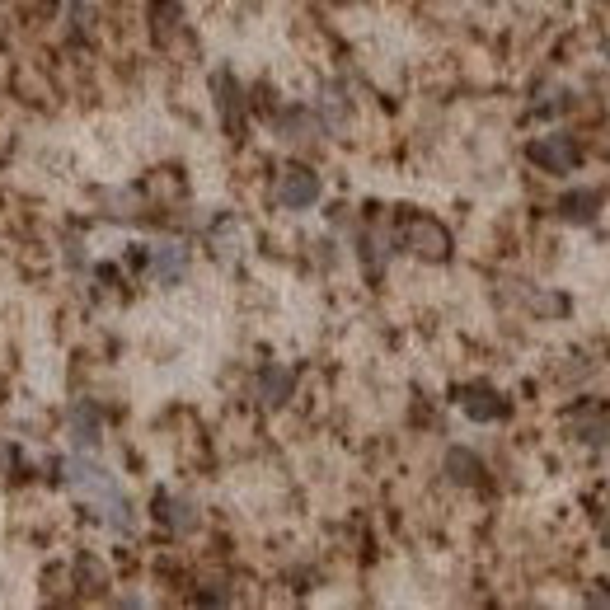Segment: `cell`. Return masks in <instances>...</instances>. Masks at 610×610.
<instances>
[{
	"label": "cell",
	"mask_w": 610,
	"mask_h": 610,
	"mask_svg": "<svg viewBox=\"0 0 610 610\" xmlns=\"http://www.w3.org/2000/svg\"><path fill=\"white\" fill-rule=\"evenodd\" d=\"M596 212H601V198H596L592 188H578V193H564V198H559V216H564V221H592Z\"/></svg>",
	"instance_id": "obj_8"
},
{
	"label": "cell",
	"mask_w": 610,
	"mask_h": 610,
	"mask_svg": "<svg viewBox=\"0 0 610 610\" xmlns=\"http://www.w3.org/2000/svg\"><path fill=\"white\" fill-rule=\"evenodd\" d=\"M531 160L540 169H549V174H568V169H578L582 151H578V141L573 137H540L531 146Z\"/></svg>",
	"instance_id": "obj_4"
},
{
	"label": "cell",
	"mask_w": 610,
	"mask_h": 610,
	"mask_svg": "<svg viewBox=\"0 0 610 610\" xmlns=\"http://www.w3.org/2000/svg\"><path fill=\"white\" fill-rule=\"evenodd\" d=\"M291 385H296V376H291V371H282V366H263V371H259L263 404H282V399H291Z\"/></svg>",
	"instance_id": "obj_7"
},
{
	"label": "cell",
	"mask_w": 610,
	"mask_h": 610,
	"mask_svg": "<svg viewBox=\"0 0 610 610\" xmlns=\"http://www.w3.org/2000/svg\"><path fill=\"white\" fill-rule=\"evenodd\" d=\"M277 198H282V207H291V212H305V207H315L320 202V174H310V169L291 165L287 174H282V183H277Z\"/></svg>",
	"instance_id": "obj_3"
},
{
	"label": "cell",
	"mask_w": 610,
	"mask_h": 610,
	"mask_svg": "<svg viewBox=\"0 0 610 610\" xmlns=\"http://www.w3.org/2000/svg\"><path fill=\"white\" fill-rule=\"evenodd\" d=\"M151 273L160 277L165 287L183 282V273H188V249H183V244H160L151 254Z\"/></svg>",
	"instance_id": "obj_5"
},
{
	"label": "cell",
	"mask_w": 610,
	"mask_h": 610,
	"mask_svg": "<svg viewBox=\"0 0 610 610\" xmlns=\"http://www.w3.org/2000/svg\"><path fill=\"white\" fill-rule=\"evenodd\" d=\"M160 507H165L160 521L174 526V531H193V526H198V507L193 503H183V498H160Z\"/></svg>",
	"instance_id": "obj_10"
},
{
	"label": "cell",
	"mask_w": 610,
	"mask_h": 610,
	"mask_svg": "<svg viewBox=\"0 0 610 610\" xmlns=\"http://www.w3.org/2000/svg\"><path fill=\"white\" fill-rule=\"evenodd\" d=\"M606 545H610V531H606Z\"/></svg>",
	"instance_id": "obj_13"
},
{
	"label": "cell",
	"mask_w": 610,
	"mask_h": 610,
	"mask_svg": "<svg viewBox=\"0 0 610 610\" xmlns=\"http://www.w3.org/2000/svg\"><path fill=\"white\" fill-rule=\"evenodd\" d=\"M404 244H409L418 259H446L451 254V235L432 216H409L404 221Z\"/></svg>",
	"instance_id": "obj_2"
},
{
	"label": "cell",
	"mask_w": 610,
	"mask_h": 610,
	"mask_svg": "<svg viewBox=\"0 0 610 610\" xmlns=\"http://www.w3.org/2000/svg\"><path fill=\"white\" fill-rule=\"evenodd\" d=\"M446 474H451V479H456V484H474V479H479V474H484V465H479V456H470V451H451V456H446Z\"/></svg>",
	"instance_id": "obj_11"
},
{
	"label": "cell",
	"mask_w": 610,
	"mask_h": 610,
	"mask_svg": "<svg viewBox=\"0 0 610 610\" xmlns=\"http://www.w3.org/2000/svg\"><path fill=\"white\" fill-rule=\"evenodd\" d=\"M606 57H610V47H606Z\"/></svg>",
	"instance_id": "obj_14"
},
{
	"label": "cell",
	"mask_w": 610,
	"mask_h": 610,
	"mask_svg": "<svg viewBox=\"0 0 610 610\" xmlns=\"http://www.w3.org/2000/svg\"><path fill=\"white\" fill-rule=\"evenodd\" d=\"M212 85H216V94H221V113H226V122L235 127V122H240V118H235V104H240V99H235V80H230V76H216Z\"/></svg>",
	"instance_id": "obj_12"
},
{
	"label": "cell",
	"mask_w": 610,
	"mask_h": 610,
	"mask_svg": "<svg viewBox=\"0 0 610 610\" xmlns=\"http://www.w3.org/2000/svg\"><path fill=\"white\" fill-rule=\"evenodd\" d=\"M465 413L479 418V423H493V418L507 413V399L498 390H488V385H474V390H465Z\"/></svg>",
	"instance_id": "obj_6"
},
{
	"label": "cell",
	"mask_w": 610,
	"mask_h": 610,
	"mask_svg": "<svg viewBox=\"0 0 610 610\" xmlns=\"http://www.w3.org/2000/svg\"><path fill=\"white\" fill-rule=\"evenodd\" d=\"M71 488L104 512V521L113 526V531H132V503H127L122 484L99 465V460H90V456L71 460Z\"/></svg>",
	"instance_id": "obj_1"
},
{
	"label": "cell",
	"mask_w": 610,
	"mask_h": 610,
	"mask_svg": "<svg viewBox=\"0 0 610 610\" xmlns=\"http://www.w3.org/2000/svg\"><path fill=\"white\" fill-rule=\"evenodd\" d=\"M99 432H104L99 413H94L90 404H76V409H71V437H76V446H99Z\"/></svg>",
	"instance_id": "obj_9"
}]
</instances>
